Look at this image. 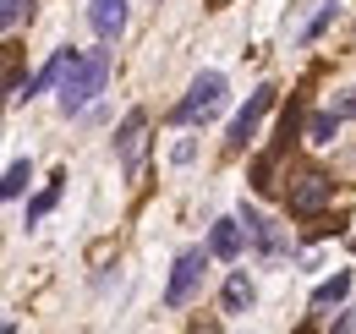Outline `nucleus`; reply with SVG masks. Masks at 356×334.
<instances>
[{"label": "nucleus", "instance_id": "f257e3e1", "mask_svg": "<svg viewBox=\"0 0 356 334\" xmlns=\"http://www.w3.org/2000/svg\"><path fill=\"white\" fill-rule=\"evenodd\" d=\"M104 83H110V49H88V55H72V61L60 66V77H55V88H60V110H66V116L88 110L93 99L104 93Z\"/></svg>", "mask_w": 356, "mask_h": 334}, {"label": "nucleus", "instance_id": "f03ea898", "mask_svg": "<svg viewBox=\"0 0 356 334\" xmlns=\"http://www.w3.org/2000/svg\"><path fill=\"white\" fill-rule=\"evenodd\" d=\"M220 104H225V72H197L192 88L181 93V104L170 110V121L197 126V121H209V116H220Z\"/></svg>", "mask_w": 356, "mask_h": 334}, {"label": "nucleus", "instance_id": "7ed1b4c3", "mask_svg": "<svg viewBox=\"0 0 356 334\" xmlns=\"http://www.w3.org/2000/svg\"><path fill=\"white\" fill-rule=\"evenodd\" d=\"M285 181H291V186H285V209H291V214H318L329 198H334V175H329V170H318V165L291 170Z\"/></svg>", "mask_w": 356, "mask_h": 334}, {"label": "nucleus", "instance_id": "20e7f679", "mask_svg": "<svg viewBox=\"0 0 356 334\" xmlns=\"http://www.w3.org/2000/svg\"><path fill=\"white\" fill-rule=\"evenodd\" d=\"M274 99H280V88H274V83L252 88V99L236 110V121H230V132H225V148H230V154H241V148L258 137V126H264V116L274 110Z\"/></svg>", "mask_w": 356, "mask_h": 334}, {"label": "nucleus", "instance_id": "39448f33", "mask_svg": "<svg viewBox=\"0 0 356 334\" xmlns=\"http://www.w3.org/2000/svg\"><path fill=\"white\" fill-rule=\"evenodd\" d=\"M203 269H209V252L203 247H186L176 257V269H170V285H165V307H186L197 285H203Z\"/></svg>", "mask_w": 356, "mask_h": 334}, {"label": "nucleus", "instance_id": "423d86ee", "mask_svg": "<svg viewBox=\"0 0 356 334\" xmlns=\"http://www.w3.org/2000/svg\"><path fill=\"white\" fill-rule=\"evenodd\" d=\"M143 154H148V116L132 110V116L121 121V132H115V159H121L127 175H137V170H143Z\"/></svg>", "mask_w": 356, "mask_h": 334}, {"label": "nucleus", "instance_id": "0eeeda50", "mask_svg": "<svg viewBox=\"0 0 356 334\" xmlns=\"http://www.w3.org/2000/svg\"><path fill=\"white\" fill-rule=\"evenodd\" d=\"M236 225H241V241H252V247L264 252V257L285 252V236H280V230H274V225H268L258 209H247V203H241V219H236Z\"/></svg>", "mask_w": 356, "mask_h": 334}, {"label": "nucleus", "instance_id": "6e6552de", "mask_svg": "<svg viewBox=\"0 0 356 334\" xmlns=\"http://www.w3.org/2000/svg\"><path fill=\"white\" fill-rule=\"evenodd\" d=\"M88 22L104 44H115L121 28H127V0H88Z\"/></svg>", "mask_w": 356, "mask_h": 334}, {"label": "nucleus", "instance_id": "1a4fd4ad", "mask_svg": "<svg viewBox=\"0 0 356 334\" xmlns=\"http://www.w3.org/2000/svg\"><path fill=\"white\" fill-rule=\"evenodd\" d=\"M241 247H247V241H241V225H236V219H214V230H209V257H220V263H236V257H241Z\"/></svg>", "mask_w": 356, "mask_h": 334}, {"label": "nucleus", "instance_id": "9d476101", "mask_svg": "<svg viewBox=\"0 0 356 334\" xmlns=\"http://www.w3.org/2000/svg\"><path fill=\"white\" fill-rule=\"evenodd\" d=\"M66 61H72V49H55V55H49V61L33 72V77H28V83H17V99H33V93L55 88V77H60V66H66Z\"/></svg>", "mask_w": 356, "mask_h": 334}, {"label": "nucleus", "instance_id": "9b49d317", "mask_svg": "<svg viewBox=\"0 0 356 334\" xmlns=\"http://www.w3.org/2000/svg\"><path fill=\"white\" fill-rule=\"evenodd\" d=\"M220 307H225V312H230V318L252 307V280H247V269H236V274L225 280V291H220Z\"/></svg>", "mask_w": 356, "mask_h": 334}, {"label": "nucleus", "instance_id": "f8f14e48", "mask_svg": "<svg viewBox=\"0 0 356 334\" xmlns=\"http://www.w3.org/2000/svg\"><path fill=\"white\" fill-rule=\"evenodd\" d=\"M296 132H302L307 143H318V148H329V143L340 137V116H334V110H312L307 126H296Z\"/></svg>", "mask_w": 356, "mask_h": 334}, {"label": "nucleus", "instance_id": "ddd939ff", "mask_svg": "<svg viewBox=\"0 0 356 334\" xmlns=\"http://www.w3.org/2000/svg\"><path fill=\"white\" fill-rule=\"evenodd\" d=\"M17 83H22V49L17 44H0V104L17 99Z\"/></svg>", "mask_w": 356, "mask_h": 334}, {"label": "nucleus", "instance_id": "4468645a", "mask_svg": "<svg viewBox=\"0 0 356 334\" xmlns=\"http://www.w3.org/2000/svg\"><path fill=\"white\" fill-rule=\"evenodd\" d=\"M346 296H351V269H340L334 280H323V285L312 291V307L323 312V307H334V301H346Z\"/></svg>", "mask_w": 356, "mask_h": 334}, {"label": "nucleus", "instance_id": "2eb2a0df", "mask_svg": "<svg viewBox=\"0 0 356 334\" xmlns=\"http://www.w3.org/2000/svg\"><path fill=\"white\" fill-rule=\"evenodd\" d=\"M28 181H33V165H28V159H17V165L0 175V203H6V198H22V192H28Z\"/></svg>", "mask_w": 356, "mask_h": 334}, {"label": "nucleus", "instance_id": "dca6fc26", "mask_svg": "<svg viewBox=\"0 0 356 334\" xmlns=\"http://www.w3.org/2000/svg\"><path fill=\"white\" fill-rule=\"evenodd\" d=\"M60 181H66V175H55V181H44V192H39L33 203H28V225H39V219H44V214L55 209V203H60Z\"/></svg>", "mask_w": 356, "mask_h": 334}, {"label": "nucleus", "instance_id": "f3484780", "mask_svg": "<svg viewBox=\"0 0 356 334\" xmlns=\"http://www.w3.org/2000/svg\"><path fill=\"white\" fill-rule=\"evenodd\" d=\"M22 17H33V0H0V33L17 28Z\"/></svg>", "mask_w": 356, "mask_h": 334}, {"label": "nucleus", "instance_id": "a211bd4d", "mask_svg": "<svg viewBox=\"0 0 356 334\" xmlns=\"http://www.w3.org/2000/svg\"><path fill=\"white\" fill-rule=\"evenodd\" d=\"M334 17H340V6H323V11H318V17L307 22V33H302V39H318V33H323V28L334 22Z\"/></svg>", "mask_w": 356, "mask_h": 334}, {"label": "nucleus", "instance_id": "6ab92c4d", "mask_svg": "<svg viewBox=\"0 0 356 334\" xmlns=\"http://www.w3.org/2000/svg\"><path fill=\"white\" fill-rule=\"evenodd\" d=\"M329 110H334L340 121H356V88H346V93H340V99H334Z\"/></svg>", "mask_w": 356, "mask_h": 334}, {"label": "nucleus", "instance_id": "aec40b11", "mask_svg": "<svg viewBox=\"0 0 356 334\" xmlns=\"http://www.w3.org/2000/svg\"><path fill=\"white\" fill-rule=\"evenodd\" d=\"M192 154H197V143H192V137H181L176 148H170V159H176V165H192Z\"/></svg>", "mask_w": 356, "mask_h": 334}, {"label": "nucleus", "instance_id": "412c9836", "mask_svg": "<svg viewBox=\"0 0 356 334\" xmlns=\"http://www.w3.org/2000/svg\"><path fill=\"white\" fill-rule=\"evenodd\" d=\"M0 329H11V324H6V318H0Z\"/></svg>", "mask_w": 356, "mask_h": 334}]
</instances>
